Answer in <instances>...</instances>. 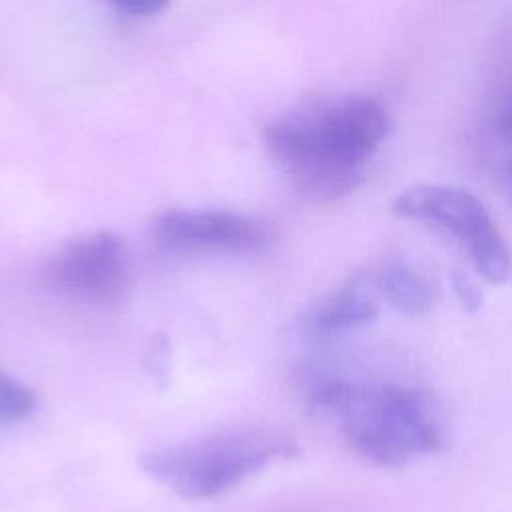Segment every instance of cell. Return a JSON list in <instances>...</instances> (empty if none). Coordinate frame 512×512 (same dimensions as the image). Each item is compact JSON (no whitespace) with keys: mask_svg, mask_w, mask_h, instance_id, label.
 Returning <instances> with one entry per match:
<instances>
[{"mask_svg":"<svg viewBox=\"0 0 512 512\" xmlns=\"http://www.w3.org/2000/svg\"><path fill=\"white\" fill-rule=\"evenodd\" d=\"M170 0H112L114 6H118L120 10L134 14V16H150L160 12L162 8H166Z\"/></svg>","mask_w":512,"mask_h":512,"instance_id":"cell-12","label":"cell"},{"mask_svg":"<svg viewBox=\"0 0 512 512\" xmlns=\"http://www.w3.org/2000/svg\"><path fill=\"white\" fill-rule=\"evenodd\" d=\"M378 316V302L364 280H352L326 300L310 316V326L320 336L368 326Z\"/></svg>","mask_w":512,"mask_h":512,"instance_id":"cell-7","label":"cell"},{"mask_svg":"<svg viewBox=\"0 0 512 512\" xmlns=\"http://www.w3.org/2000/svg\"><path fill=\"white\" fill-rule=\"evenodd\" d=\"M54 280L60 288L86 298H114L128 280V254L122 238L96 232L72 242L56 260Z\"/></svg>","mask_w":512,"mask_h":512,"instance_id":"cell-6","label":"cell"},{"mask_svg":"<svg viewBox=\"0 0 512 512\" xmlns=\"http://www.w3.org/2000/svg\"><path fill=\"white\" fill-rule=\"evenodd\" d=\"M508 184H510V194H512V160L508 164Z\"/></svg>","mask_w":512,"mask_h":512,"instance_id":"cell-13","label":"cell"},{"mask_svg":"<svg viewBox=\"0 0 512 512\" xmlns=\"http://www.w3.org/2000/svg\"><path fill=\"white\" fill-rule=\"evenodd\" d=\"M496 128H498V134L512 142V82L508 84L500 104H498V112H496Z\"/></svg>","mask_w":512,"mask_h":512,"instance_id":"cell-11","label":"cell"},{"mask_svg":"<svg viewBox=\"0 0 512 512\" xmlns=\"http://www.w3.org/2000/svg\"><path fill=\"white\" fill-rule=\"evenodd\" d=\"M390 126L388 108L374 96L322 92L282 110L262 136L296 192L312 200H338L360 184Z\"/></svg>","mask_w":512,"mask_h":512,"instance_id":"cell-1","label":"cell"},{"mask_svg":"<svg viewBox=\"0 0 512 512\" xmlns=\"http://www.w3.org/2000/svg\"><path fill=\"white\" fill-rule=\"evenodd\" d=\"M36 406L34 392L12 376L0 372V424L24 420Z\"/></svg>","mask_w":512,"mask_h":512,"instance_id":"cell-9","label":"cell"},{"mask_svg":"<svg viewBox=\"0 0 512 512\" xmlns=\"http://www.w3.org/2000/svg\"><path fill=\"white\" fill-rule=\"evenodd\" d=\"M378 290L380 294L402 314H424L432 308L434 290L428 278L410 266L408 262L394 260L382 266L378 274Z\"/></svg>","mask_w":512,"mask_h":512,"instance_id":"cell-8","label":"cell"},{"mask_svg":"<svg viewBox=\"0 0 512 512\" xmlns=\"http://www.w3.org/2000/svg\"><path fill=\"white\" fill-rule=\"evenodd\" d=\"M450 286L452 292L456 296V300L460 302L462 310L468 314H476L482 308V296L480 290L476 288V284L462 272H452L450 276Z\"/></svg>","mask_w":512,"mask_h":512,"instance_id":"cell-10","label":"cell"},{"mask_svg":"<svg viewBox=\"0 0 512 512\" xmlns=\"http://www.w3.org/2000/svg\"><path fill=\"white\" fill-rule=\"evenodd\" d=\"M156 242L182 254H246L272 238L266 222L226 210H166L154 220Z\"/></svg>","mask_w":512,"mask_h":512,"instance_id":"cell-5","label":"cell"},{"mask_svg":"<svg viewBox=\"0 0 512 512\" xmlns=\"http://www.w3.org/2000/svg\"><path fill=\"white\" fill-rule=\"evenodd\" d=\"M392 210L450 234L468 250L476 272L488 282L506 284L512 278V250L474 192L456 184L420 182L404 188Z\"/></svg>","mask_w":512,"mask_h":512,"instance_id":"cell-4","label":"cell"},{"mask_svg":"<svg viewBox=\"0 0 512 512\" xmlns=\"http://www.w3.org/2000/svg\"><path fill=\"white\" fill-rule=\"evenodd\" d=\"M298 452L270 430H230L144 456V470L184 498H210L238 486L278 458Z\"/></svg>","mask_w":512,"mask_h":512,"instance_id":"cell-3","label":"cell"},{"mask_svg":"<svg viewBox=\"0 0 512 512\" xmlns=\"http://www.w3.org/2000/svg\"><path fill=\"white\" fill-rule=\"evenodd\" d=\"M314 406L340 420L348 444L378 466H400L416 456L440 452L448 424L434 396L400 384L324 382Z\"/></svg>","mask_w":512,"mask_h":512,"instance_id":"cell-2","label":"cell"}]
</instances>
